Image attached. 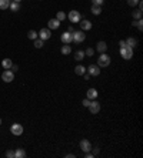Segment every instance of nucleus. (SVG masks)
I'll use <instances>...</instances> for the list:
<instances>
[{
    "mask_svg": "<svg viewBox=\"0 0 143 158\" xmlns=\"http://www.w3.org/2000/svg\"><path fill=\"white\" fill-rule=\"evenodd\" d=\"M76 155L75 154H66V158H75Z\"/></svg>",
    "mask_w": 143,
    "mask_h": 158,
    "instance_id": "obj_39",
    "label": "nucleus"
},
{
    "mask_svg": "<svg viewBox=\"0 0 143 158\" xmlns=\"http://www.w3.org/2000/svg\"><path fill=\"white\" fill-rule=\"evenodd\" d=\"M72 36H73V42H76V43L85 42V39H86V34H85V32H83V30L73 32V33H72Z\"/></svg>",
    "mask_w": 143,
    "mask_h": 158,
    "instance_id": "obj_5",
    "label": "nucleus"
},
{
    "mask_svg": "<svg viewBox=\"0 0 143 158\" xmlns=\"http://www.w3.org/2000/svg\"><path fill=\"white\" fill-rule=\"evenodd\" d=\"M97 95H99V93H97L96 88H89L88 90V98L89 100H96Z\"/></svg>",
    "mask_w": 143,
    "mask_h": 158,
    "instance_id": "obj_14",
    "label": "nucleus"
},
{
    "mask_svg": "<svg viewBox=\"0 0 143 158\" xmlns=\"http://www.w3.org/2000/svg\"><path fill=\"white\" fill-rule=\"evenodd\" d=\"M110 64V57L106 53H100V57L97 59V66L99 67H107Z\"/></svg>",
    "mask_w": 143,
    "mask_h": 158,
    "instance_id": "obj_2",
    "label": "nucleus"
},
{
    "mask_svg": "<svg viewBox=\"0 0 143 158\" xmlns=\"http://www.w3.org/2000/svg\"><path fill=\"white\" fill-rule=\"evenodd\" d=\"M26 157V151L23 148H17L14 151V158H24Z\"/></svg>",
    "mask_w": 143,
    "mask_h": 158,
    "instance_id": "obj_18",
    "label": "nucleus"
},
{
    "mask_svg": "<svg viewBox=\"0 0 143 158\" xmlns=\"http://www.w3.org/2000/svg\"><path fill=\"white\" fill-rule=\"evenodd\" d=\"M70 51H72V47H70L69 44H65V46H62V49H60V53H62V54H65V56L70 54Z\"/></svg>",
    "mask_w": 143,
    "mask_h": 158,
    "instance_id": "obj_20",
    "label": "nucleus"
},
{
    "mask_svg": "<svg viewBox=\"0 0 143 158\" xmlns=\"http://www.w3.org/2000/svg\"><path fill=\"white\" fill-rule=\"evenodd\" d=\"M79 24H80V29L85 32V30H90L92 29V21L90 20H80L79 21Z\"/></svg>",
    "mask_w": 143,
    "mask_h": 158,
    "instance_id": "obj_13",
    "label": "nucleus"
},
{
    "mask_svg": "<svg viewBox=\"0 0 143 158\" xmlns=\"http://www.w3.org/2000/svg\"><path fill=\"white\" fill-rule=\"evenodd\" d=\"M93 54H95V50H93V49H88V50L85 51V56H89V57H92Z\"/></svg>",
    "mask_w": 143,
    "mask_h": 158,
    "instance_id": "obj_32",
    "label": "nucleus"
},
{
    "mask_svg": "<svg viewBox=\"0 0 143 158\" xmlns=\"http://www.w3.org/2000/svg\"><path fill=\"white\" fill-rule=\"evenodd\" d=\"M96 50L99 53H106V50H107V44L105 42H99L97 44H96Z\"/></svg>",
    "mask_w": 143,
    "mask_h": 158,
    "instance_id": "obj_15",
    "label": "nucleus"
},
{
    "mask_svg": "<svg viewBox=\"0 0 143 158\" xmlns=\"http://www.w3.org/2000/svg\"><path fill=\"white\" fill-rule=\"evenodd\" d=\"M120 56L125 59V60H130V59L133 57V49L132 47H129L127 44L123 46V47H120Z\"/></svg>",
    "mask_w": 143,
    "mask_h": 158,
    "instance_id": "obj_1",
    "label": "nucleus"
},
{
    "mask_svg": "<svg viewBox=\"0 0 143 158\" xmlns=\"http://www.w3.org/2000/svg\"><path fill=\"white\" fill-rule=\"evenodd\" d=\"M85 157H86V158H93L95 155H93V154H92V152L89 151V152H85Z\"/></svg>",
    "mask_w": 143,
    "mask_h": 158,
    "instance_id": "obj_37",
    "label": "nucleus"
},
{
    "mask_svg": "<svg viewBox=\"0 0 143 158\" xmlns=\"http://www.w3.org/2000/svg\"><path fill=\"white\" fill-rule=\"evenodd\" d=\"M90 10H92V13H93L95 16H99L100 13H102V6H96V4H93Z\"/></svg>",
    "mask_w": 143,
    "mask_h": 158,
    "instance_id": "obj_23",
    "label": "nucleus"
},
{
    "mask_svg": "<svg viewBox=\"0 0 143 158\" xmlns=\"http://www.w3.org/2000/svg\"><path fill=\"white\" fill-rule=\"evenodd\" d=\"M27 37H29L30 40H36V39H37V33L34 32V30H30V32L27 33Z\"/></svg>",
    "mask_w": 143,
    "mask_h": 158,
    "instance_id": "obj_29",
    "label": "nucleus"
},
{
    "mask_svg": "<svg viewBox=\"0 0 143 158\" xmlns=\"http://www.w3.org/2000/svg\"><path fill=\"white\" fill-rule=\"evenodd\" d=\"M82 104H83V107H89V104H90V100H89V98H85V100L82 101Z\"/></svg>",
    "mask_w": 143,
    "mask_h": 158,
    "instance_id": "obj_34",
    "label": "nucleus"
},
{
    "mask_svg": "<svg viewBox=\"0 0 143 158\" xmlns=\"http://www.w3.org/2000/svg\"><path fill=\"white\" fill-rule=\"evenodd\" d=\"M142 16H143V10H140V9H137V10L133 11V19H134V20L142 19Z\"/></svg>",
    "mask_w": 143,
    "mask_h": 158,
    "instance_id": "obj_25",
    "label": "nucleus"
},
{
    "mask_svg": "<svg viewBox=\"0 0 143 158\" xmlns=\"http://www.w3.org/2000/svg\"><path fill=\"white\" fill-rule=\"evenodd\" d=\"M60 40L63 44H70V43L73 42V36H72V33L69 32H65L62 33V36H60Z\"/></svg>",
    "mask_w": 143,
    "mask_h": 158,
    "instance_id": "obj_10",
    "label": "nucleus"
},
{
    "mask_svg": "<svg viewBox=\"0 0 143 158\" xmlns=\"http://www.w3.org/2000/svg\"><path fill=\"white\" fill-rule=\"evenodd\" d=\"M47 26H49V29H50V30H56V29H59L60 21L57 20V19H50V20L47 21Z\"/></svg>",
    "mask_w": 143,
    "mask_h": 158,
    "instance_id": "obj_12",
    "label": "nucleus"
},
{
    "mask_svg": "<svg viewBox=\"0 0 143 158\" xmlns=\"http://www.w3.org/2000/svg\"><path fill=\"white\" fill-rule=\"evenodd\" d=\"M43 46H44V42L42 39H36V40H34V47H36V49H42Z\"/></svg>",
    "mask_w": 143,
    "mask_h": 158,
    "instance_id": "obj_28",
    "label": "nucleus"
},
{
    "mask_svg": "<svg viewBox=\"0 0 143 158\" xmlns=\"http://www.w3.org/2000/svg\"><path fill=\"white\" fill-rule=\"evenodd\" d=\"M83 77H85V80H89V78H90V74H83Z\"/></svg>",
    "mask_w": 143,
    "mask_h": 158,
    "instance_id": "obj_40",
    "label": "nucleus"
},
{
    "mask_svg": "<svg viewBox=\"0 0 143 158\" xmlns=\"http://www.w3.org/2000/svg\"><path fill=\"white\" fill-rule=\"evenodd\" d=\"M13 1H17V3H20V1H22V0H13Z\"/></svg>",
    "mask_w": 143,
    "mask_h": 158,
    "instance_id": "obj_42",
    "label": "nucleus"
},
{
    "mask_svg": "<svg viewBox=\"0 0 143 158\" xmlns=\"http://www.w3.org/2000/svg\"><path fill=\"white\" fill-rule=\"evenodd\" d=\"M125 42H126V44H127V46H129V47H136V44H137V40H136V39H134V37H129V39H127V40H125Z\"/></svg>",
    "mask_w": 143,
    "mask_h": 158,
    "instance_id": "obj_22",
    "label": "nucleus"
},
{
    "mask_svg": "<svg viewBox=\"0 0 143 158\" xmlns=\"http://www.w3.org/2000/svg\"><path fill=\"white\" fill-rule=\"evenodd\" d=\"M10 6V0H0V10H6Z\"/></svg>",
    "mask_w": 143,
    "mask_h": 158,
    "instance_id": "obj_21",
    "label": "nucleus"
},
{
    "mask_svg": "<svg viewBox=\"0 0 143 158\" xmlns=\"http://www.w3.org/2000/svg\"><path fill=\"white\" fill-rule=\"evenodd\" d=\"M1 80H3L4 83H11V81L14 80V73H13L11 70H4L3 74H1Z\"/></svg>",
    "mask_w": 143,
    "mask_h": 158,
    "instance_id": "obj_4",
    "label": "nucleus"
},
{
    "mask_svg": "<svg viewBox=\"0 0 143 158\" xmlns=\"http://www.w3.org/2000/svg\"><path fill=\"white\" fill-rule=\"evenodd\" d=\"M103 1H105V0H92V3H93V4H96V6H102V4H103Z\"/></svg>",
    "mask_w": 143,
    "mask_h": 158,
    "instance_id": "obj_33",
    "label": "nucleus"
},
{
    "mask_svg": "<svg viewBox=\"0 0 143 158\" xmlns=\"http://www.w3.org/2000/svg\"><path fill=\"white\" fill-rule=\"evenodd\" d=\"M10 133L13 134V135H22V134H23V126H20L19 123H14V124H11Z\"/></svg>",
    "mask_w": 143,
    "mask_h": 158,
    "instance_id": "obj_6",
    "label": "nucleus"
},
{
    "mask_svg": "<svg viewBox=\"0 0 143 158\" xmlns=\"http://www.w3.org/2000/svg\"><path fill=\"white\" fill-rule=\"evenodd\" d=\"M75 59H76V61H82L85 59V51L83 50H77L76 54H75Z\"/></svg>",
    "mask_w": 143,
    "mask_h": 158,
    "instance_id": "obj_24",
    "label": "nucleus"
},
{
    "mask_svg": "<svg viewBox=\"0 0 143 158\" xmlns=\"http://www.w3.org/2000/svg\"><path fill=\"white\" fill-rule=\"evenodd\" d=\"M9 9H10L11 11H19L20 10V3H17V1H10Z\"/></svg>",
    "mask_w": 143,
    "mask_h": 158,
    "instance_id": "obj_19",
    "label": "nucleus"
},
{
    "mask_svg": "<svg viewBox=\"0 0 143 158\" xmlns=\"http://www.w3.org/2000/svg\"><path fill=\"white\" fill-rule=\"evenodd\" d=\"M11 71H13V73H16V71H17V70H19V66H16V64H13V66H11V68H10Z\"/></svg>",
    "mask_w": 143,
    "mask_h": 158,
    "instance_id": "obj_36",
    "label": "nucleus"
},
{
    "mask_svg": "<svg viewBox=\"0 0 143 158\" xmlns=\"http://www.w3.org/2000/svg\"><path fill=\"white\" fill-rule=\"evenodd\" d=\"M37 36H39V39H42V40H49L50 37H52V33H50V29H42L40 32L37 33Z\"/></svg>",
    "mask_w": 143,
    "mask_h": 158,
    "instance_id": "obj_8",
    "label": "nucleus"
},
{
    "mask_svg": "<svg viewBox=\"0 0 143 158\" xmlns=\"http://www.w3.org/2000/svg\"><path fill=\"white\" fill-rule=\"evenodd\" d=\"M67 19L72 21V23H79V21L82 20V14H80V11L77 10H72L69 13V16H67Z\"/></svg>",
    "mask_w": 143,
    "mask_h": 158,
    "instance_id": "obj_3",
    "label": "nucleus"
},
{
    "mask_svg": "<svg viewBox=\"0 0 143 158\" xmlns=\"http://www.w3.org/2000/svg\"><path fill=\"white\" fill-rule=\"evenodd\" d=\"M75 73H76L77 75H83V74L86 73V67H85V66H82V64H79V66L75 67Z\"/></svg>",
    "mask_w": 143,
    "mask_h": 158,
    "instance_id": "obj_16",
    "label": "nucleus"
},
{
    "mask_svg": "<svg viewBox=\"0 0 143 158\" xmlns=\"http://www.w3.org/2000/svg\"><path fill=\"white\" fill-rule=\"evenodd\" d=\"M6 157L7 158H14V151H13V150H7V151H6Z\"/></svg>",
    "mask_w": 143,
    "mask_h": 158,
    "instance_id": "obj_30",
    "label": "nucleus"
},
{
    "mask_svg": "<svg viewBox=\"0 0 143 158\" xmlns=\"http://www.w3.org/2000/svg\"><path fill=\"white\" fill-rule=\"evenodd\" d=\"M92 150H93V152H92V154H93V155H95V157H96V155H97V154H99V148L97 147H92Z\"/></svg>",
    "mask_w": 143,
    "mask_h": 158,
    "instance_id": "obj_35",
    "label": "nucleus"
},
{
    "mask_svg": "<svg viewBox=\"0 0 143 158\" xmlns=\"http://www.w3.org/2000/svg\"><path fill=\"white\" fill-rule=\"evenodd\" d=\"M79 147H80V150H82L83 152H89V151H92V144H90L89 140H82L80 144H79Z\"/></svg>",
    "mask_w": 143,
    "mask_h": 158,
    "instance_id": "obj_9",
    "label": "nucleus"
},
{
    "mask_svg": "<svg viewBox=\"0 0 143 158\" xmlns=\"http://www.w3.org/2000/svg\"><path fill=\"white\" fill-rule=\"evenodd\" d=\"M88 71L90 75H95V77H97L100 74V67L97 66V64H92V66H89Z\"/></svg>",
    "mask_w": 143,
    "mask_h": 158,
    "instance_id": "obj_11",
    "label": "nucleus"
},
{
    "mask_svg": "<svg viewBox=\"0 0 143 158\" xmlns=\"http://www.w3.org/2000/svg\"><path fill=\"white\" fill-rule=\"evenodd\" d=\"M133 26H136V27L139 29V32H142V30H143V20H142V19L134 20V21H133Z\"/></svg>",
    "mask_w": 143,
    "mask_h": 158,
    "instance_id": "obj_26",
    "label": "nucleus"
},
{
    "mask_svg": "<svg viewBox=\"0 0 143 158\" xmlns=\"http://www.w3.org/2000/svg\"><path fill=\"white\" fill-rule=\"evenodd\" d=\"M1 66H3V68H6V70H10L11 66H13V61H11L10 59H4V60L1 61Z\"/></svg>",
    "mask_w": 143,
    "mask_h": 158,
    "instance_id": "obj_17",
    "label": "nucleus"
},
{
    "mask_svg": "<svg viewBox=\"0 0 143 158\" xmlns=\"http://www.w3.org/2000/svg\"><path fill=\"white\" fill-rule=\"evenodd\" d=\"M56 19L59 21H63L66 19V13L65 11H57V14H56Z\"/></svg>",
    "mask_w": 143,
    "mask_h": 158,
    "instance_id": "obj_27",
    "label": "nucleus"
},
{
    "mask_svg": "<svg viewBox=\"0 0 143 158\" xmlns=\"http://www.w3.org/2000/svg\"><path fill=\"white\" fill-rule=\"evenodd\" d=\"M0 126H1V118H0Z\"/></svg>",
    "mask_w": 143,
    "mask_h": 158,
    "instance_id": "obj_43",
    "label": "nucleus"
},
{
    "mask_svg": "<svg viewBox=\"0 0 143 158\" xmlns=\"http://www.w3.org/2000/svg\"><path fill=\"white\" fill-rule=\"evenodd\" d=\"M119 46H120V47L126 46V42H125V40H120V42H119Z\"/></svg>",
    "mask_w": 143,
    "mask_h": 158,
    "instance_id": "obj_38",
    "label": "nucleus"
},
{
    "mask_svg": "<svg viewBox=\"0 0 143 158\" xmlns=\"http://www.w3.org/2000/svg\"><path fill=\"white\" fill-rule=\"evenodd\" d=\"M67 32H69V33H73V32H75V30H73V27H72V26H70V27H69V29H67Z\"/></svg>",
    "mask_w": 143,
    "mask_h": 158,
    "instance_id": "obj_41",
    "label": "nucleus"
},
{
    "mask_svg": "<svg viewBox=\"0 0 143 158\" xmlns=\"http://www.w3.org/2000/svg\"><path fill=\"white\" fill-rule=\"evenodd\" d=\"M89 111L92 114H97L100 111V103H97L96 100H90V104H89Z\"/></svg>",
    "mask_w": 143,
    "mask_h": 158,
    "instance_id": "obj_7",
    "label": "nucleus"
},
{
    "mask_svg": "<svg viewBox=\"0 0 143 158\" xmlns=\"http://www.w3.org/2000/svg\"><path fill=\"white\" fill-rule=\"evenodd\" d=\"M137 3H139V0H127V4H129V6H132V7L137 6Z\"/></svg>",
    "mask_w": 143,
    "mask_h": 158,
    "instance_id": "obj_31",
    "label": "nucleus"
}]
</instances>
